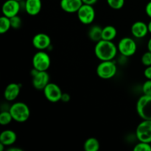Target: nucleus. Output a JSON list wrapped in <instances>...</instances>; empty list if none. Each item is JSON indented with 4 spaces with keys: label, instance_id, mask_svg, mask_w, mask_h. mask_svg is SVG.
<instances>
[{
    "label": "nucleus",
    "instance_id": "f257e3e1",
    "mask_svg": "<svg viewBox=\"0 0 151 151\" xmlns=\"http://www.w3.org/2000/svg\"><path fill=\"white\" fill-rule=\"evenodd\" d=\"M117 46L112 41L100 40L96 43L94 47V54L101 61L113 60L117 54Z\"/></svg>",
    "mask_w": 151,
    "mask_h": 151
},
{
    "label": "nucleus",
    "instance_id": "f03ea898",
    "mask_svg": "<svg viewBox=\"0 0 151 151\" xmlns=\"http://www.w3.org/2000/svg\"><path fill=\"white\" fill-rule=\"evenodd\" d=\"M9 111L13 116V120L17 122H24L30 116V110L27 105L22 102H17L9 108Z\"/></svg>",
    "mask_w": 151,
    "mask_h": 151
},
{
    "label": "nucleus",
    "instance_id": "7ed1b4c3",
    "mask_svg": "<svg viewBox=\"0 0 151 151\" xmlns=\"http://www.w3.org/2000/svg\"><path fill=\"white\" fill-rule=\"evenodd\" d=\"M96 72L99 78L104 80H109L116 75L117 67L113 60L101 61L97 66Z\"/></svg>",
    "mask_w": 151,
    "mask_h": 151
},
{
    "label": "nucleus",
    "instance_id": "20e7f679",
    "mask_svg": "<svg viewBox=\"0 0 151 151\" xmlns=\"http://www.w3.org/2000/svg\"><path fill=\"white\" fill-rule=\"evenodd\" d=\"M136 109L140 118L151 120V95L141 96L137 100Z\"/></svg>",
    "mask_w": 151,
    "mask_h": 151
},
{
    "label": "nucleus",
    "instance_id": "39448f33",
    "mask_svg": "<svg viewBox=\"0 0 151 151\" xmlns=\"http://www.w3.org/2000/svg\"><path fill=\"white\" fill-rule=\"evenodd\" d=\"M118 52L124 57L134 55L137 50L136 41L130 37H125L119 40L117 45Z\"/></svg>",
    "mask_w": 151,
    "mask_h": 151
},
{
    "label": "nucleus",
    "instance_id": "423d86ee",
    "mask_svg": "<svg viewBox=\"0 0 151 151\" xmlns=\"http://www.w3.org/2000/svg\"><path fill=\"white\" fill-rule=\"evenodd\" d=\"M32 66L38 71H47L51 64V59L47 52L39 50L32 57Z\"/></svg>",
    "mask_w": 151,
    "mask_h": 151
},
{
    "label": "nucleus",
    "instance_id": "0eeeda50",
    "mask_svg": "<svg viewBox=\"0 0 151 151\" xmlns=\"http://www.w3.org/2000/svg\"><path fill=\"white\" fill-rule=\"evenodd\" d=\"M136 137L139 142L151 143V120L142 119L136 128Z\"/></svg>",
    "mask_w": 151,
    "mask_h": 151
},
{
    "label": "nucleus",
    "instance_id": "6e6552de",
    "mask_svg": "<svg viewBox=\"0 0 151 151\" xmlns=\"http://www.w3.org/2000/svg\"><path fill=\"white\" fill-rule=\"evenodd\" d=\"M80 22L86 25L91 24L95 19V10L91 5L83 4L81 8L77 12Z\"/></svg>",
    "mask_w": 151,
    "mask_h": 151
},
{
    "label": "nucleus",
    "instance_id": "1a4fd4ad",
    "mask_svg": "<svg viewBox=\"0 0 151 151\" xmlns=\"http://www.w3.org/2000/svg\"><path fill=\"white\" fill-rule=\"evenodd\" d=\"M44 94L45 98L51 103H57L60 101L63 92L58 85L53 83H49L44 88Z\"/></svg>",
    "mask_w": 151,
    "mask_h": 151
},
{
    "label": "nucleus",
    "instance_id": "9d476101",
    "mask_svg": "<svg viewBox=\"0 0 151 151\" xmlns=\"http://www.w3.org/2000/svg\"><path fill=\"white\" fill-rule=\"evenodd\" d=\"M32 46L38 50H48L51 46V38L44 32L35 34L32 40Z\"/></svg>",
    "mask_w": 151,
    "mask_h": 151
},
{
    "label": "nucleus",
    "instance_id": "9b49d317",
    "mask_svg": "<svg viewBox=\"0 0 151 151\" xmlns=\"http://www.w3.org/2000/svg\"><path fill=\"white\" fill-rule=\"evenodd\" d=\"M20 2L16 0H7L2 5L3 16L11 18L19 14L21 10Z\"/></svg>",
    "mask_w": 151,
    "mask_h": 151
},
{
    "label": "nucleus",
    "instance_id": "f8f14e48",
    "mask_svg": "<svg viewBox=\"0 0 151 151\" xmlns=\"http://www.w3.org/2000/svg\"><path fill=\"white\" fill-rule=\"evenodd\" d=\"M32 86L37 90H44L50 83V75L47 71H39L35 76L32 77Z\"/></svg>",
    "mask_w": 151,
    "mask_h": 151
},
{
    "label": "nucleus",
    "instance_id": "ddd939ff",
    "mask_svg": "<svg viewBox=\"0 0 151 151\" xmlns=\"http://www.w3.org/2000/svg\"><path fill=\"white\" fill-rule=\"evenodd\" d=\"M83 4L82 0H60V6L66 13H75L78 11Z\"/></svg>",
    "mask_w": 151,
    "mask_h": 151
},
{
    "label": "nucleus",
    "instance_id": "4468645a",
    "mask_svg": "<svg viewBox=\"0 0 151 151\" xmlns=\"http://www.w3.org/2000/svg\"><path fill=\"white\" fill-rule=\"evenodd\" d=\"M131 31L132 35L136 38H144L149 32L147 24L141 21H137L134 22L131 26Z\"/></svg>",
    "mask_w": 151,
    "mask_h": 151
},
{
    "label": "nucleus",
    "instance_id": "2eb2a0df",
    "mask_svg": "<svg viewBox=\"0 0 151 151\" xmlns=\"http://www.w3.org/2000/svg\"><path fill=\"white\" fill-rule=\"evenodd\" d=\"M24 7L28 15L37 16L42 8V1L41 0H25Z\"/></svg>",
    "mask_w": 151,
    "mask_h": 151
},
{
    "label": "nucleus",
    "instance_id": "dca6fc26",
    "mask_svg": "<svg viewBox=\"0 0 151 151\" xmlns=\"http://www.w3.org/2000/svg\"><path fill=\"white\" fill-rule=\"evenodd\" d=\"M21 86L16 83H11L6 86L4 91V97L7 101H13L20 94Z\"/></svg>",
    "mask_w": 151,
    "mask_h": 151
},
{
    "label": "nucleus",
    "instance_id": "f3484780",
    "mask_svg": "<svg viewBox=\"0 0 151 151\" xmlns=\"http://www.w3.org/2000/svg\"><path fill=\"white\" fill-rule=\"evenodd\" d=\"M17 139L16 134L12 130H4L0 134V143L5 146H11Z\"/></svg>",
    "mask_w": 151,
    "mask_h": 151
},
{
    "label": "nucleus",
    "instance_id": "a211bd4d",
    "mask_svg": "<svg viewBox=\"0 0 151 151\" xmlns=\"http://www.w3.org/2000/svg\"><path fill=\"white\" fill-rule=\"evenodd\" d=\"M102 31H103V27L99 25H94L91 27L88 32V38L94 42H98L102 40Z\"/></svg>",
    "mask_w": 151,
    "mask_h": 151
},
{
    "label": "nucleus",
    "instance_id": "6ab92c4d",
    "mask_svg": "<svg viewBox=\"0 0 151 151\" xmlns=\"http://www.w3.org/2000/svg\"><path fill=\"white\" fill-rule=\"evenodd\" d=\"M117 30L112 25H107L103 27L102 31V39L106 41H113L116 36Z\"/></svg>",
    "mask_w": 151,
    "mask_h": 151
},
{
    "label": "nucleus",
    "instance_id": "aec40b11",
    "mask_svg": "<svg viewBox=\"0 0 151 151\" xmlns=\"http://www.w3.org/2000/svg\"><path fill=\"white\" fill-rule=\"evenodd\" d=\"M100 147V142L94 137L87 139L83 145V148L86 151H98Z\"/></svg>",
    "mask_w": 151,
    "mask_h": 151
},
{
    "label": "nucleus",
    "instance_id": "412c9836",
    "mask_svg": "<svg viewBox=\"0 0 151 151\" xmlns=\"http://www.w3.org/2000/svg\"><path fill=\"white\" fill-rule=\"evenodd\" d=\"M11 28L10 18L2 16L0 18V33L4 34Z\"/></svg>",
    "mask_w": 151,
    "mask_h": 151
},
{
    "label": "nucleus",
    "instance_id": "4be33fe9",
    "mask_svg": "<svg viewBox=\"0 0 151 151\" xmlns=\"http://www.w3.org/2000/svg\"><path fill=\"white\" fill-rule=\"evenodd\" d=\"M13 120L11 114L7 111H2L0 113V124L1 125H7Z\"/></svg>",
    "mask_w": 151,
    "mask_h": 151
},
{
    "label": "nucleus",
    "instance_id": "5701e85b",
    "mask_svg": "<svg viewBox=\"0 0 151 151\" xmlns=\"http://www.w3.org/2000/svg\"><path fill=\"white\" fill-rule=\"evenodd\" d=\"M108 4L113 10H120L125 4V0H106Z\"/></svg>",
    "mask_w": 151,
    "mask_h": 151
},
{
    "label": "nucleus",
    "instance_id": "b1692460",
    "mask_svg": "<svg viewBox=\"0 0 151 151\" xmlns=\"http://www.w3.org/2000/svg\"><path fill=\"white\" fill-rule=\"evenodd\" d=\"M134 151H151L150 143L139 142L134 147Z\"/></svg>",
    "mask_w": 151,
    "mask_h": 151
},
{
    "label": "nucleus",
    "instance_id": "393cba45",
    "mask_svg": "<svg viewBox=\"0 0 151 151\" xmlns=\"http://www.w3.org/2000/svg\"><path fill=\"white\" fill-rule=\"evenodd\" d=\"M10 24H11V28H13V29H19V28L21 27V26H22V19H21L18 15L10 18Z\"/></svg>",
    "mask_w": 151,
    "mask_h": 151
},
{
    "label": "nucleus",
    "instance_id": "a878e982",
    "mask_svg": "<svg viewBox=\"0 0 151 151\" xmlns=\"http://www.w3.org/2000/svg\"><path fill=\"white\" fill-rule=\"evenodd\" d=\"M142 63L145 66H151V52L147 51L145 52L142 56Z\"/></svg>",
    "mask_w": 151,
    "mask_h": 151
},
{
    "label": "nucleus",
    "instance_id": "bb28decb",
    "mask_svg": "<svg viewBox=\"0 0 151 151\" xmlns=\"http://www.w3.org/2000/svg\"><path fill=\"white\" fill-rule=\"evenodd\" d=\"M142 90L143 94L151 95V80H147L143 83Z\"/></svg>",
    "mask_w": 151,
    "mask_h": 151
},
{
    "label": "nucleus",
    "instance_id": "cd10ccee",
    "mask_svg": "<svg viewBox=\"0 0 151 151\" xmlns=\"http://www.w3.org/2000/svg\"><path fill=\"white\" fill-rule=\"evenodd\" d=\"M144 75L147 80H151V66H147L144 71Z\"/></svg>",
    "mask_w": 151,
    "mask_h": 151
},
{
    "label": "nucleus",
    "instance_id": "c85d7f7f",
    "mask_svg": "<svg viewBox=\"0 0 151 151\" xmlns=\"http://www.w3.org/2000/svg\"><path fill=\"white\" fill-rule=\"evenodd\" d=\"M70 99L71 96L69 95V94H68V93H63V94H62L60 101L63 102V103H67V102H69V100H70Z\"/></svg>",
    "mask_w": 151,
    "mask_h": 151
},
{
    "label": "nucleus",
    "instance_id": "c756f323",
    "mask_svg": "<svg viewBox=\"0 0 151 151\" xmlns=\"http://www.w3.org/2000/svg\"><path fill=\"white\" fill-rule=\"evenodd\" d=\"M145 13L148 16V17H150L151 19V1H149V2L146 4Z\"/></svg>",
    "mask_w": 151,
    "mask_h": 151
},
{
    "label": "nucleus",
    "instance_id": "7c9ffc66",
    "mask_svg": "<svg viewBox=\"0 0 151 151\" xmlns=\"http://www.w3.org/2000/svg\"><path fill=\"white\" fill-rule=\"evenodd\" d=\"M83 3L85 4H88V5H94L97 2V0H82Z\"/></svg>",
    "mask_w": 151,
    "mask_h": 151
},
{
    "label": "nucleus",
    "instance_id": "2f4dec72",
    "mask_svg": "<svg viewBox=\"0 0 151 151\" xmlns=\"http://www.w3.org/2000/svg\"><path fill=\"white\" fill-rule=\"evenodd\" d=\"M8 151H23V150L21 148H19V147H10V148H9Z\"/></svg>",
    "mask_w": 151,
    "mask_h": 151
},
{
    "label": "nucleus",
    "instance_id": "473e14b6",
    "mask_svg": "<svg viewBox=\"0 0 151 151\" xmlns=\"http://www.w3.org/2000/svg\"><path fill=\"white\" fill-rule=\"evenodd\" d=\"M147 50L151 52V38L148 40V41H147Z\"/></svg>",
    "mask_w": 151,
    "mask_h": 151
},
{
    "label": "nucleus",
    "instance_id": "72a5a7b5",
    "mask_svg": "<svg viewBox=\"0 0 151 151\" xmlns=\"http://www.w3.org/2000/svg\"><path fill=\"white\" fill-rule=\"evenodd\" d=\"M147 27H148V31L150 33H151V20L149 22V23L147 24Z\"/></svg>",
    "mask_w": 151,
    "mask_h": 151
},
{
    "label": "nucleus",
    "instance_id": "f704fd0d",
    "mask_svg": "<svg viewBox=\"0 0 151 151\" xmlns=\"http://www.w3.org/2000/svg\"><path fill=\"white\" fill-rule=\"evenodd\" d=\"M4 147H5V145H3L2 143H0V151L4 150Z\"/></svg>",
    "mask_w": 151,
    "mask_h": 151
},
{
    "label": "nucleus",
    "instance_id": "c9c22d12",
    "mask_svg": "<svg viewBox=\"0 0 151 151\" xmlns=\"http://www.w3.org/2000/svg\"><path fill=\"white\" fill-rule=\"evenodd\" d=\"M16 1H23V0H16Z\"/></svg>",
    "mask_w": 151,
    "mask_h": 151
}]
</instances>
